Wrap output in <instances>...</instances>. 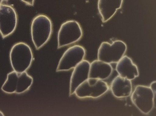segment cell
<instances>
[{
    "mask_svg": "<svg viewBox=\"0 0 156 116\" xmlns=\"http://www.w3.org/2000/svg\"><path fill=\"white\" fill-rule=\"evenodd\" d=\"M131 95L133 104L141 113L148 114L152 111L155 94L150 87L137 86Z\"/></svg>",
    "mask_w": 156,
    "mask_h": 116,
    "instance_id": "cell-5",
    "label": "cell"
},
{
    "mask_svg": "<svg viewBox=\"0 0 156 116\" xmlns=\"http://www.w3.org/2000/svg\"><path fill=\"white\" fill-rule=\"evenodd\" d=\"M122 3L123 0H98L97 7L102 21L106 22L110 20L122 8Z\"/></svg>",
    "mask_w": 156,
    "mask_h": 116,
    "instance_id": "cell-12",
    "label": "cell"
},
{
    "mask_svg": "<svg viewBox=\"0 0 156 116\" xmlns=\"http://www.w3.org/2000/svg\"><path fill=\"white\" fill-rule=\"evenodd\" d=\"M22 2L30 6H34L35 0H21Z\"/></svg>",
    "mask_w": 156,
    "mask_h": 116,
    "instance_id": "cell-15",
    "label": "cell"
},
{
    "mask_svg": "<svg viewBox=\"0 0 156 116\" xmlns=\"http://www.w3.org/2000/svg\"><path fill=\"white\" fill-rule=\"evenodd\" d=\"M53 26L51 19L45 15H38L32 21L31 35L36 49H40L51 37Z\"/></svg>",
    "mask_w": 156,
    "mask_h": 116,
    "instance_id": "cell-1",
    "label": "cell"
},
{
    "mask_svg": "<svg viewBox=\"0 0 156 116\" xmlns=\"http://www.w3.org/2000/svg\"><path fill=\"white\" fill-rule=\"evenodd\" d=\"M113 67L111 64L99 60H95L90 64L88 78L99 80L108 79L112 75Z\"/></svg>",
    "mask_w": 156,
    "mask_h": 116,
    "instance_id": "cell-14",
    "label": "cell"
},
{
    "mask_svg": "<svg viewBox=\"0 0 156 116\" xmlns=\"http://www.w3.org/2000/svg\"><path fill=\"white\" fill-rule=\"evenodd\" d=\"M3 1H4V0H0V5L2 4V3H3Z\"/></svg>",
    "mask_w": 156,
    "mask_h": 116,
    "instance_id": "cell-18",
    "label": "cell"
},
{
    "mask_svg": "<svg viewBox=\"0 0 156 116\" xmlns=\"http://www.w3.org/2000/svg\"><path fill=\"white\" fill-rule=\"evenodd\" d=\"M17 24L15 9L8 5H0V33L3 38L13 33Z\"/></svg>",
    "mask_w": 156,
    "mask_h": 116,
    "instance_id": "cell-8",
    "label": "cell"
},
{
    "mask_svg": "<svg viewBox=\"0 0 156 116\" xmlns=\"http://www.w3.org/2000/svg\"><path fill=\"white\" fill-rule=\"evenodd\" d=\"M90 64L88 61L83 60L74 68L70 81V96L74 94L77 87L88 79Z\"/></svg>",
    "mask_w": 156,
    "mask_h": 116,
    "instance_id": "cell-10",
    "label": "cell"
},
{
    "mask_svg": "<svg viewBox=\"0 0 156 116\" xmlns=\"http://www.w3.org/2000/svg\"><path fill=\"white\" fill-rule=\"evenodd\" d=\"M34 79L27 72L17 73L13 71L8 73L7 79L2 87V90L9 94H21L28 90L33 84Z\"/></svg>",
    "mask_w": 156,
    "mask_h": 116,
    "instance_id": "cell-3",
    "label": "cell"
},
{
    "mask_svg": "<svg viewBox=\"0 0 156 116\" xmlns=\"http://www.w3.org/2000/svg\"><path fill=\"white\" fill-rule=\"evenodd\" d=\"M112 94L116 98H126L132 93L131 80L123 78L120 75L116 77L111 84Z\"/></svg>",
    "mask_w": 156,
    "mask_h": 116,
    "instance_id": "cell-13",
    "label": "cell"
},
{
    "mask_svg": "<svg viewBox=\"0 0 156 116\" xmlns=\"http://www.w3.org/2000/svg\"><path fill=\"white\" fill-rule=\"evenodd\" d=\"M127 50L126 44L122 40H116L113 43L102 42L98 49V60L107 63H116L124 56Z\"/></svg>",
    "mask_w": 156,
    "mask_h": 116,
    "instance_id": "cell-4",
    "label": "cell"
},
{
    "mask_svg": "<svg viewBox=\"0 0 156 116\" xmlns=\"http://www.w3.org/2000/svg\"><path fill=\"white\" fill-rule=\"evenodd\" d=\"M0 115H2V116H3V115H4V114H3V112H1V111H0Z\"/></svg>",
    "mask_w": 156,
    "mask_h": 116,
    "instance_id": "cell-17",
    "label": "cell"
},
{
    "mask_svg": "<svg viewBox=\"0 0 156 116\" xmlns=\"http://www.w3.org/2000/svg\"><path fill=\"white\" fill-rule=\"evenodd\" d=\"M155 85H156V82L155 81H154L152 82V84H151L150 88L151 89L152 91L154 92V93L155 94Z\"/></svg>",
    "mask_w": 156,
    "mask_h": 116,
    "instance_id": "cell-16",
    "label": "cell"
},
{
    "mask_svg": "<svg viewBox=\"0 0 156 116\" xmlns=\"http://www.w3.org/2000/svg\"><path fill=\"white\" fill-rule=\"evenodd\" d=\"M5 1H7V0H5Z\"/></svg>",
    "mask_w": 156,
    "mask_h": 116,
    "instance_id": "cell-19",
    "label": "cell"
},
{
    "mask_svg": "<svg viewBox=\"0 0 156 116\" xmlns=\"http://www.w3.org/2000/svg\"><path fill=\"white\" fill-rule=\"evenodd\" d=\"M108 90V84L102 80L99 79L94 85H90L87 80L77 87L74 93L80 98H97L105 94Z\"/></svg>",
    "mask_w": 156,
    "mask_h": 116,
    "instance_id": "cell-9",
    "label": "cell"
},
{
    "mask_svg": "<svg viewBox=\"0 0 156 116\" xmlns=\"http://www.w3.org/2000/svg\"><path fill=\"white\" fill-rule=\"evenodd\" d=\"M83 36L80 24L76 21H68L62 24L58 33V49L79 41Z\"/></svg>",
    "mask_w": 156,
    "mask_h": 116,
    "instance_id": "cell-6",
    "label": "cell"
},
{
    "mask_svg": "<svg viewBox=\"0 0 156 116\" xmlns=\"http://www.w3.org/2000/svg\"><path fill=\"white\" fill-rule=\"evenodd\" d=\"M86 51L82 46H74L69 48L62 56L58 64L56 72L69 71L74 68L84 60Z\"/></svg>",
    "mask_w": 156,
    "mask_h": 116,
    "instance_id": "cell-7",
    "label": "cell"
},
{
    "mask_svg": "<svg viewBox=\"0 0 156 116\" xmlns=\"http://www.w3.org/2000/svg\"><path fill=\"white\" fill-rule=\"evenodd\" d=\"M33 53L28 44L19 42L11 49L10 61L11 66L15 72L23 73L27 72L33 61Z\"/></svg>",
    "mask_w": 156,
    "mask_h": 116,
    "instance_id": "cell-2",
    "label": "cell"
},
{
    "mask_svg": "<svg viewBox=\"0 0 156 116\" xmlns=\"http://www.w3.org/2000/svg\"><path fill=\"white\" fill-rule=\"evenodd\" d=\"M116 63V70L120 77L132 80L139 76L138 67L129 57L123 56Z\"/></svg>",
    "mask_w": 156,
    "mask_h": 116,
    "instance_id": "cell-11",
    "label": "cell"
}]
</instances>
